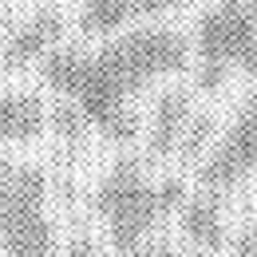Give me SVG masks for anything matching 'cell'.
Segmentation results:
<instances>
[{
    "label": "cell",
    "mask_w": 257,
    "mask_h": 257,
    "mask_svg": "<svg viewBox=\"0 0 257 257\" xmlns=\"http://www.w3.org/2000/svg\"><path fill=\"white\" fill-rule=\"evenodd\" d=\"M257 40V0H218L214 8L202 12L198 32H194V83L198 91H218L229 75V67H237L241 52Z\"/></svg>",
    "instance_id": "cell-3"
},
{
    "label": "cell",
    "mask_w": 257,
    "mask_h": 257,
    "mask_svg": "<svg viewBox=\"0 0 257 257\" xmlns=\"http://www.w3.org/2000/svg\"><path fill=\"white\" fill-rule=\"evenodd\" d=\"M48 103L32 91H4L0 95V147H20L36 143L48 131Z\"/></svg>",
    "instance_id": "cell-7"
},
{
    "label": "cell",
    "mask_w": 257,
    "mask_h": 257,
    "mask_svg": "<svg viewBox=\"0 0 257 257\" xmlns=\"http://www.w3.org/2000/svg\"><path fill=\"white\" fill-rule=\"evenodd\" d=\"M253 170H257V91L237 107V115H233L229 131L218 139V147L206 151L198 178H202L206 194H222Z\"/></svg>",
    "instance_id": "cell-5"
},
{
    "label": "cell",
    "mask_w": 257,
    "mask_h": 257,
    "mask_svg": "<svg viewBox=\"0 0 257 257\" xmlns=\"http://www.w3.org/2000/svg\"><path fill=\"white\" fill-rule=\"evenodd\" d=\"M115 257H155V245H135V249H123Z\"/></svg>",
    "instance_id": "cell-15"
},
{
    "label": "cell",
    "mask_w": 257,
    "mask_h": 257,
    "mask_svg": "<svg viewBox=\"0 0 257 257\" xmlns=\"http://www.w3.org/2000/svg\"><path fill=\"white\" fill-rule=\"evenodd\" d=\"M0 249L8 257H60L48 218V178L36 166H16L0 214Z\"/></svg>",
    "instance_id": "cell-4"
},
{
    "label": "cell",
    "mask_w": 257,
    "mask_h": 257,
    "mask_svg": "<svg viewBox=\"0 0 257 257\" xmlns=\"http://www.w3.org/2000/svg\"><path fill=\"white\" fill-rule=\"evenodd\" d=\"M139 16L131 8V0H79V32L87 36H115L131 28Z\"/></svg>",
    "instance_id": "cell-10"
},
{
    "label": "cell",
    "mask_w": 257,
    "mask_h": 257,
    "mask_svg": "<svg viewBox=\"0 0 257 257\" xmlns=\"http://www.w3.org/2000/svg\"><path fill=\"white\" fill-rule=\"evenodd\" d=\"M64 36V12L60 8H36L32 16H24L0 44V64L8 71H24L40 64L52 48H60Z\"/></svg>",
    "instance_id": "cell-6"
},
{
    "label": "cell",
    "mask_w": 257,
    "mask_h": 257,
    "mask_svg": "<svg viewBox=\"0 0 257 257\" xmlns=\"http://www.w3.org/2000/svg\"><path fill=\"white\" fill-rule=\"evenodd\" d=\"M210 139H214V119H210V115H190V123L182 127L174 151H178L182 162H194V159H202V155L210 151Z\"/></svg>",
    "instance_id": "cell-11"
},
{
    "label": "cell",
    "mask_w": 257,
    "mask_h": 257,
    "mask_svg": "<svg viewBox=\"0 0 257 257\" xmlns=\"http://www.w3.org/2000/svg\"><path fill=\"white\" fill-rule=\"evenodd\" d=\"M190 0H131V8H135V16L139 20H151V16H166V12H174V8H186Z\"/></svg>",
    "instance_id": "cell-12"
},
{
    "label": "cell",
    "mask_w": 257,
    "mask_h": 257,
    "mask_svg": "<svg viewBox=\"0 0 257 257\" xmlns=\"http://www.w3.org/2000/svg\"><path fill=\"white\" fill-rule=\"evenodd\" d=\"M237 67H241V71H245L249 79H257V40L249 44V48H245V52H241V60H237Z\"/></svg>",
    "instance_id": "cell-14"
},
{
    "label": "cell",
    "mask_w": 257,
    "mask_h": 257,
    "mask_svg": "<svg viewBox=\"0 0 257 257\" xmlns=\"http://www.w3.org/2000/svg\"><path fill=\"white\" fill-rule=\"evenodd\" d=\"M190 64V40L174 28H123L103 48H52L40 60V79L71 103L87 127L103 131L111 143L139 135L131 99Z\"/></svg>",
    "instance_id": "cell-1"
},
{
    "label": "cell",
    "mask_w": 257,
    "mask_h": 257,
    "mask_svg": "<svg viewBox=\"0 0 257 257\" xmlns=\"http://www.w3.org/2000/svg\"><path fill=\"white\" fill-rule=\"evenodd\" d=\"M186 123H190V95H186L182 87L162 91L159 103H155V115H151V139H147L151 159H166V155H174L178 135H182Z\"/></svg>",
    "instance_id": "cell-8"
},
{
    "label": "cell",
    "mask_w": 257,
    "mask_h": 257,
    "mask_svg": "<svg viewBox=\"0 0 257 257\" xmlns=\"http://www.w3.org/2000/svg\"><path fill=\"white\" fill-rule=\"evenodd\" d=\"M233 253L237 257H257V222L245 225L241 233H237V241H233Z\"/></svg>",
    "instance_id": "cell-13"
},
{
    "label": "cell",
    "mask_w": 257,
    "mask_h": 257,
    "mask_svg": "<svg viewBox=\"0 0 257 257\" xmlns=\"http://www.w3.org/2000/svg\"><path fill=\"white\" fill-rule=\"evenodd\" d=\"M178 206H182V182L166 178L159 186H151L139 159H119L95 190V210L107 222V237H111L115 253L143 245L162 214H170Z\"/></svg>",
    "instance_id": "cell-2"
},
{
    "label": "cell",
    "mask_w": 257,
    "mask_h": 257,
    "mask_svg": "<svg viewBox=\"0 0 257 257\" xmlns=\"http://www.w3.org/2000/svg\"><path fill=\"white\" fill-rule=\"evenodd\" d=\"M182 233L198 253H214L222 249L225 241V225H222V206H218V194H198L182 206Z\"/></svg>",
    "instance_id": "cell-9"
}]
</instances>
